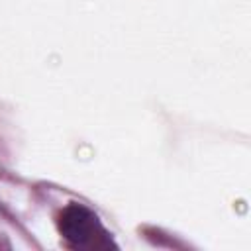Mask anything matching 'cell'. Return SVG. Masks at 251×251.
Segmentation results:
<instances>
[{"instance_id":"1","label":"cell","mask_w":251,"mask_h":251,"mask_svg":"<svg viewBox=\"0 0 251 251\" xmlns=\"http://www.w3.org/2000/svg\"><path fill=\"white\" fill-rule=\"evenodd\" d=\"M59 229L63 237L75 247H100L102 243H110L108 233L98 224V218L78 204H71L61 214Z\"/></svg>"}]
</instances>
